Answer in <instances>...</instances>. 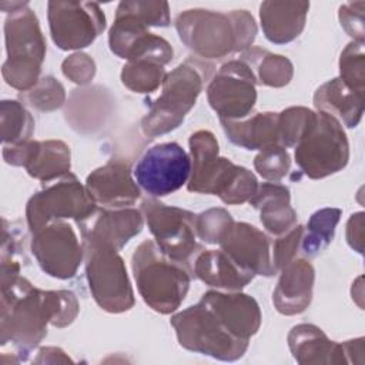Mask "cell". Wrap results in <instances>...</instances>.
<instances>
[{"instance_id": "1", "label": "cell", "mask_w": 365, "mask_h": 365, "mask_svg": "<svg viewBox=\"0 0 365 365\" xmlns=\"http://www.w3.org/2000/svg\"><path fill=\"white\" fill-rule=\"evenodd\" d=\"M80 311L77 297L67 289H40L27 278L19 277L1 289L0 344L11 342L26 356L47 335V325L64 328L74 322Z\"/></svg>"}, {"instance_id": "2", "label": "cell", "mask_w": 365, "mask_h": 365, "mask_svg": "<svg viewBox=\"0 0 365 365\" xmlns=\"http://www.w3.org/2000/svg\"><path fill=\"white\" fill-rule=\"evenodd\" d=\"M180 40L202 58H222L252 47L257 24L247 10L230 13L190 9L175 19Z\"/></svg>"}, {"instance_id": "3", "label": "cell", "mask_w": 365, "mask_h": 365, "mask_svg": "<svg viewBox=\"0 0 365 365\" xmlns=\"http://www.w3.org/2000/svg\"><path fill=\"white\" fill-rule=\"evenodd\" d=\"M191 174L187 188L191 192L212 194L230 205L244 204L251 200L258 188L252 171L220 157L215 135L208 130H198L190 140Z\"/></svg>"}, {"instance_id": "4", "label": "cell", "mask_w": 365, "mask_h": 365, "mask_svg": "<svg viewBox=\"0 0 365 365\" xmlns=\"http://www.w3.org/2000/svg\"><path fill=\"white\" fill-rule=\"evenodd\" d=\"M131 269L143 301L153 311L167 315L180 308L191 282L187 264L171 259L155 241L145 240L131 257Z\"/></svg>"}, {"instance_id": "5", "label": "cell", "mask_w": 365, "mask_h": 365, "mask_svg": "<svg viewBox=\"0 0 365 365\" xmlns=\"http://www.w3.org/2000/svg\"><path fill=\"white\" fill-rule=\"evenodd\" d=\"M4 21V40L7 60L3 63L4 81L19 90L27 91L38 83L41 64L46 57V40L38 19L27 1H11Z\"/></svg>"}, {"instance_id": "6", "label": "cell", "mask_w": 365, "mask_h": 365, "mask_svg": "<svg viewBox=\"0 0 365 365\" xmlns=\"http://www.w3.org/2000/svg\"><path fill=\"white\" fill-rule=\"evenodd\" d=\"M211 68L212 64L191 57L165 74L161 94L150 101L148 113L141 118L143 133L157 137L175 130L194 107Z\"/></svg>"}, {"instance_id": "7", "label": "cell", "mask_w": 365, "mask_h": 365, "mask_svg": "<svg viewBox=\"0 0 365 365\" xmlns=\"http://www.w3.org/2000/svg\"><path fill=\"white\" fill-rule=\"evenodd\" d=\"M295 163L311 180H321L346 167L349 143L342 124L324 111L312 115L294 147Z\"/></svg>"}, {"instance_id": "8", "label": "cell", "mask_w": 365, "mask_h": 365, "mask_svg": "<svg viewBox=\"0 0 365 365\" xmlns=\"http://www.w3.org/2000/svg\"><path fill=\"white\" fill-rule=\"evenodd\" d=\"M170 324L182 348L218 361L232 362L242 358L250 344L234 336L201 299L174 314Z\"/></svg>"}, {"instance_id": "9", "label": "cell", "mask_w": 365, "mask_h": 365, "mask_svg": "<svg viewBox=\"0 0 365 365\" xmlns=\"http://www.w3.org/2000/svg\"><path fill=\"white\" fill-rule=\"evenodd\" d=\"M97 208L86 185L68 173L44 184L38 192L30 197L26 205V220L30 231L34 232L60 220H74L78 224L90 218Z\"/></svg>"}, {"instance_id": "10", "label": "cell", "mask_w": 365, "mask_h": 365, "mask_svg": "<svg viewBox=\"0 0 365 365\" xmlns=\"http://www.w3.org/2000/svg\"><path fill=\"white\" fill-rule=\"evenodd\" d=\"M83 247L88 288L97 305L110 314L131 309L135 304L134 292L118 251L101 245Z\"/></svg>"}, {"instance_id": "11", "label": "cell", "mask_w": 365, "mask_h": 365, "mask_svg": "<svg viewBox=\"0 0 365 365\" xmlns=\"http://www.w3.org/2000/svg\"><path fill=\"white\" fill-rule=\"evenodd\" d=\"M141 212L155 244L171 259L188 265L190 259L202 251L197 241V215L194 212L165 205L154 198L141 202Z\"/></svg>"}, {"instance_id": "12", "label": "cell", "mask_w": 365, "mask_h": 365, "mask_svg": "<svg viewBox=\"0 0 365 365\" xmlns=\"http://www.w3.org/2000/svg\"><path fill=\"white\" fill-rule=\"evenodd\" d=\"M47 19L54 44L61 50L88 47L106 29V14L91 1H48Z\"/></svg>"}, {"instance_id": "13", "label": "cell", "mask_w": 365, "mask_h": 365, "mask_svg": "<svg viewBox=\"0 0 365 365\" xmlns=\"http://www.w3.org/2000/svg\"><path fill=\"white\" fill-rule=\"evenodd\" d=\"M140 188L151 197H164L187 184L191 174V158L177 143H161L150 147L134 167Z\"/></svg>"}, {"instance_id": "14", "label": "cell", "mask_w": 365, "mask_h": 365, "mask_svg": "<svg viewBox=\"0 0 365 365\" xmlns=\"http://www.w3.org/2000/svg\"><path fill=\"white\" fill-rule=\"evenodd\" d=\"M257 78L241 58L224 63L207 87V98L220 118L242 120L257 101Z\"/></svg>"}, {"instance_id": "15", "label": "cell", "mask_w": 365, "mask_h": 365, "mask_svg": "<svg viewBox=\"0 0 365 365\" xmlns=\"http://www.w3.org/2000/svg\"><path fill=\"white\" fill-rule=\"evenodd\" d=\"M31 234V252L47 275L70 279L77 274L84 259V247L68 222L53 221Z\"/></svg>"}, {"instance_id": "16", "label": "cell", "mask_w": 365, "mask_h": 365, "mask_svg": "<svg viewBox=\"0 0 365 365\" xmlns=\"http://www.w3.org/2000/svg\"><path fill=\"white\" fill-rule=\"evenodd\" d=\"M3 158L14 167H24L27 174L43 184L70 173V147L61 140L21 141L3 145Z\"/></svg>"}, {"instance_id": "17", "label": "cell", "mask_w": 365, "mask_h": 365, "mask_svg": "<svg viewBox=\"0 0 365 365\" xmlns=\"http://www.w3.org/2000/svg\"><path fill=\"white\" fill-rule=\"evenodd\" d=\"M170 6L165 1L124 0L115 10V19L108 31L110 50L123 58L130 43L148 27H168Z\"/></svg>"}, {"instance_id": "18", "label": "cell", "mask_w": 365, "mask_h": 365, "mask_svg": "<svg viewBox=\"0 0 365 365\" xmlns=\"http://www.w3.org/2000/svg\"><path fill=\"white\" fill-rule=\"evenodd\" d=\"M271 238L248 222L232 221L222 232L220 248L242 269L254 275L277 274L271 257Z\"/></svg>"}, {"instance_id": "19", "label": "cell", "mask_w": 365, "mask_h": 365, "mask_svg": "<svg viewBox=\"0 0 365 365\" xmlns=\"http://www.w3.org/2000/svg\"><path fill=\"white\" fill-rule=\"evenodd\" d=\"M144 217L141 210L97 208L87 220L78 222L83 245H101L120 251L133 237L141 232Z\"/></svg>"}, {"instance_id": "20", "label": "cell", "mask_w": 365, "mask_h": 365, "mask_svg": "<svg viewBox=\"0 0 365 365\" xmlns=\"http://www.w3.org/2000/svg\"><path fill=\"white\" fill-rule=\"evenodd\" d=\"M86 188L96 204L106 208H125L134 205L141 192L131 175L125 158L113 157L104 165L87 175Z\"/></svg>"}, {"instance_id": "21", "label": "cell", "mask_w": 365, "mask_h": 365, "mask_svg": "<svg viewBox=\"0 0 365 365\" xmlns=\"http://www.w3.org/2000/svg\"><path fill=\"white\" fill-rule=\"evenodd\" d=\"M201 301L237 338L250 341L261 327V309L255 298L241 291H207Z\"/></svg>"}, {"instance_id": "22", "label": "cell", "mask_w": 365, "mask_h": 365, "mask_svg": "<svg viewBox=\"0 0 365 365\" xmlns=\"http://www.w3.org/2000/svg\"><path fill=\"white\" fill-rule=\"evenodd\" d=\"M279 279L272 294L275 309L282 315L304 312L312 299L315 269L307 258H295L279 269Z\"/></svg>"}, {"instance_id": "23", "label": "cell", "mask_w": 365, "mask_h": 365, "mask_svg": "<svg viewBox=\"0 0 365 365\" xmlns=\"http://www.w3.org/2000/svg\"><path fill=\"white\" fill-rule=\"evenodd\" d=\"M288 346L301 365L348 364L344 344L331 341L325 332L312 324H298L288 334Z\"/></svg>"}, {"instance_id": "24", "label": "cell", "mask_w": 365, "mask_h": 365, "mask_svg": "<svg viewBox=\"0 0 365 365\" xmlns=\"http://www.w3.org/2000/svg\"><path fill=\"white\" fill-rule=\"evenodd\" d=\"M308 10V1H262L259 20L265 38L274 44L291 43L302 33Z\"/></svg>"}, {"instance_id": "25", "label": "cell", "mask_w": 365, "mask_h": 365, "mask_svg": "<svg viewBox=\"0 0 365 365\" xmlns=\"http://www.w3.org/2000/svg\"><path fill=\"white\" fill-rule=\"evenodd\" d=\"M248 202L259 211L264 228L272 235H282L297 225V212L291 207L289 190L285 185L278 182L258 184Z\"/></svg>"}, {"instance_id": "26", "label": "cell", "mask_w": 365, "mask_h": 365, "mask_svg": "<svg viewBox=\"0 0 365 365\" xmlns=\"http://www.w3.org/2000/svg\"><path fill=\"white\" fill-rule=\"evenodd\" d=\"M194 275L205 285L224 291H241L255 277L238 267L222 250L201 251L194 261Z\"/></svg>"}, {"instance_id": "27", "label": "cell", "mask_w": 365, "mask_h": 365, "mask_svg": "<svg viewBox=\"0 0 365 365\" xmlns=\"http://www.w3.org/2000/svg\"><path fill=\"white\" fill-rule=\"evenodd\" d=\"M227 138L245 150H264L269 145L279 144L278 137V113H255L242 120L220 118Z\"/></svg>"}, {"instance_id": "28", "label": "cell", "mask_w": 365, "mask_h": 365, "mask_svg": "<svg viewBox=\"0 0 365 365\" xmlns=\"http://www.w3.org/2000/svg\"><path fill=\"white\" fill-rule=\"evenodd\" d=\"M314 106L335 117L346 127H356L364 114V97L354 93L339 77L319 86L314 94Z\"/></svg>"}, {"instance_id": "29", "label": "cell", "mask_w": 365, "mask_h": 365, "mask_svg": "<svg viewBox=\"0 0 365 365\" xmlns=\"http://www.w3.org/2000/svg\"><path fill=\"white\" fill-rule=\"evenodd\" d=\"M252 70L257 84L268 87H284L287 86L294 74L292 63L279 54H272L259 47H250L240 56Z\"/></svg>"}, {"instance_id": "30", "label": "cell", "mask_w": 365, "mask_h": 365, "mask_svg": "<svg viewBox=\"0 0 365 365\" xmlns=\"http://www.w3.org/2000/svg\"><path fill=\"white\" fill-rule=\"evenodd\" d=\"M342 211L339 208H321L315 211L304 228L299 250L307 257H317L332 241Z\"/></svg>"}, {"instance_id": "31", "label": "cell", "mask_w": 365, "mask_h": 365, "mask_svg": "<svg viewBox=\"0 0 365 365\" xmlns=\"http://www.w3.org/2000/svg\"><path fill=\"white\" fill-rule=\"evenodd\" d=\"M34 118L17 100L0 103V130L4 144H16L30 140L34 131Z\"/></svg>"}, {"instance_id": "32", "label": "cell", "mask_w": 365, "mask_h": 365, "mask_svg": "<svg viewBox=\"0 0 365 365\" xmlns=\"http://www.w3.org/2000/svg\"><path fill=\"white\" fill-rule=\"evenodd\" d=\"M165 74L164 66L155 61L131 60L121 70V83L134 93H151L163 84Z\"/></svg>"}, {"instance_id": "33", "label": "cell", "mask_w": 365, "mask_h": 365, "mask_svg": "<svg viewBox=\"0 0 365 365\" xmlns=\"http://www.w3.org/2000/svg\"><path fill=\"white\" fill-rule=\"evenodd\" d=\"M339 78L358 96L365 91V53L364 43L351 41L339 57Z\"/></svg>"}, {"instance_id": "34", "label": "cell", "mask_w": 365, "mask_h": 365, "mask_svg": "<svg viewBox=\"0 0 365 365\" xmlns=\"http://www.w3.org/2000/svg\"><path fill=\"white\" fill-rule=\"evenodd\" d=\"M20 98L38 111H54L64 104L66 90L53 76H46L30 90L20 93Z\"/></svg>"}, {"instance_id": "35", "label": "cell", "mask_w": 365, "mask_h": 365, "mask_svg": "<svg viewBox=\"0 0 365 365\" xmlns=\"http://www.w3.org/2000/svg\"><path fill=\"white\" fill-rule=\"evenodd\" d=\"M289 167V153L279 144H274L261 150L254 158V168L262 178L269 182H278L282 180L288 174Z\"/></svg>"}, {"instance_id": "36", "label": "cell", "mask_w": 365, "mask_h": 365, "mask_svg": "<svg viewBox=\"0 0 365 365\" xmlns=\"http://www.w3.org/2000/svg\"><path fill=\"white\" fill-rule=\"evenodd\" d=\"M312 110L307 107H288L278 113V137L279 145L289 148L295 147L299 141L309 118Z\"/></svg>"}, {"instance_id": "37", "label": "cell", "mask_w": 365, "mask_h": 365, "mask_svg": "<svg viewBox=\"0 0 365 365\" xmlns=\"http://www.w3.org/2000/svg\"><path fill=\"white\" fill-rule=\"evenodd\" d=\"M232 221L227 210L210 208L197 215V235L207 244H218L222 232Z\"/></svg>"}, {"instance_id": "38", "label": "cell", "mask_w": 365, "mask_h": 365, "mask_svg": "<svg viewBox=\"0 0 365 365\" xmlns=\"http://www.w3.org/2000/svg\"><path fill=\"white\" fill-rule=\"evenodd\" d=\"M3 242H1V289L10 287L20 277V247L16 237L9 232L7 222L3 220Z\"/></svg>"}, {"instance_id": "39", "label": "cell", "mask_w": 365, "mask_h": 365, "mask_svg": "<svg viewBox=\"0 0 365 365\" xmlns=\"http://www.w3.org/2000/svg\"><path fill=\"white\" fill-rule=\"evenodd\" d=\"M302 234H304V227L297 224L294 228H291L282 235H278L277 240L272 241L271 257H272V264L277 272L281 268H284L288 262L297 258Z\"/></svg>"}, {"instance_id": "40", "label": "cell", "mask_w": 365, "mask_h": 365, "mask_svg": "<svg viewBox=\"0 0 365 365\" xmlns=\"http://www.w3.org/2000/svg\"><path fill=\"white\" fill-rule=\"evenodd\" d=\"M63 74L76 84H88L96 74V63L86 53H74L61 63Z\"/></svg>"}, {"instance_id": "41", "label": "cell", "mask_w": 365, "mask_h": 365, "mask_svg": "<svg viewBox=\"0 0 365 365\" xmlns=\"http://www.w3.org/2000/svg\"><path fill=\"white\" fill-rule=\"evenodd\" d=\"M364 10L365 1L345 3L339 6V21L341 27L346 31L352 41L364 43Z\"/></svg>"}, {"instance_id": "42", "label": "cell", "mask_w": 365, "mask_h": 365, "mask_svg": "<svg viewBox=\"0 0 365 365\" xmlns=\"http://www.w3.org/2000/svg\"><path fill=\"white\" fill-rule=\"evenodd\" d=\"M346 241L349 247L364 254V212L352 214L346 222Z\"/></svg>"}, {"instance_id": "43", "label": "cell", "mask_w": 365, "mask_h": 365, "mask_svg": "<svg viewBox=\"0 0 365 365\" xmlns=\"http://www.w3.org/2000/svg\"><path fill=\"white\" fill-rule=\"evenodd\" d=\"M364 338H356V339H351V341H345L344 348H345V354H346V359L348 364H362L364 362Z\"/></svg>"}]
</instances>
